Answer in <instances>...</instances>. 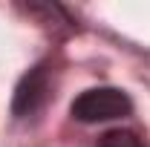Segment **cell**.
I'll list each match as a JSON object with an SVG mask.
<instances>
[{"label":"cell","mask_w":150,"mask_h":147,"mask_svg":"<svg viewBox=\"0 0 150 147\" xmlns=\"http://www.w3.org/2000/svg\"><path fill=\"white\" fill-rule=\"evenodd\" d=\"M133 101L127 92L115 90V87H95V90L81 92L72 101V118L84 124H98V121H112V118H124L130 115Z\"/></svg>","instance_id":"cell-1"},{"label":"cell","mask_w":150,"mask_h":147,"mask_svg":"<svg viewBox=\"0 0 150 147\" xmlns=\"http://www.w3.org/2000/svg\"><path fill=\"white\" fill-rule=\"evenodd\" d=\"M46 92H49V72H46V66L40 64V66L29 69V72L20 78L18 90H15V101H12L15 115H32V112L43 104Z\"/></svg>","instance_id":"cell-2"},{"label":"cell","mask_w":150,"mask_h":147,"mask_svg":"<svg viewBox=\"0 0 150 147\" xmlns=\"http://www.w3.org/2000/svg\"><path fill=\"white\" fill-rule=\"evenodd\" d=\"M98 147H144V141L133 133V130H107L101 139H98Z\"/></svg>","instance_id":"cell-3"}]
</instances>
